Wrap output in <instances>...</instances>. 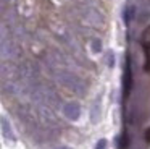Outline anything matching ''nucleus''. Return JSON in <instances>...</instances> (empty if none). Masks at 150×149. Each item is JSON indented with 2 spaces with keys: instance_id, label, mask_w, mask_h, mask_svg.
<instances>
[{
  "instance_id": "1",
  "label": "nucleus",
  "mask_w": 150,
  "mask_h": 149,
  "mask_svg": "<svg viewBox=\"0 0 150 149\" xmlns=\"http://www.w3.org/2000/svg\"><path fill=\"white\" fill-rule=\"evenodd\" d=\"M52 74H53L57 83L62 84L63 87H66L68 91L78 94V96H84L86 94V89H87V87H86V83L78 76V74L71 73V71L65 70V68H58V70L52 71Z\"/></svg>"
},
{
  "instance_id": "2",
  "label": "nucleus",
  "mask_w": 150,
  "mask_h": 149,
  "mask_svg": "<svg viewBox=\"0 0 150 149\" xmlns=\"http://www.w3.org/2000/svg\"><path fill=\"white\" fill-rule=\"evenodd\" d=\"M20 45L15 39H11V36L0 39V60L2 62L16 60L20 57Z\"/></svg>"
},
{
  "instance_id": "3",
  "label": "nucleus",
  "mask_w": 150,
  "mask_h": 149,
  "mask_svg": "<svg viewBox=\"0 0 150 149\" xmlns=\"http://www.w3.org/2000/svg\"><path fill=\"white\" fill-rule=\"evenodd\" d=\"M81 16L87 24L94 26V28H102L105 24L103 15L92 5H82L81 6Z\"/></svg>"
},
{
  "instance_id": "4",
  "label": "nucleus",
  "mask_w": 150,
  "mask_h": 149,
  "mask_svg": "<svg viewBox=\"0 0 150 149\" xmlns=\"http://www.w3.org/2000/svg\"><path fill=\"white\" fill-rule=\"evenodd\" d=\"M37 107V115H39V120L47 126V128H57L58 126V120H57V115L53 112V109L47 105H36Z\"/></svg>"
},
{
  "instance_id": "5",
  "label": "nucleus",
  "mask_w": 150,
  "mask_h": 149,
  "mask_svg": "<svg viewBox=\"0 0 150 149\" xmlns=\"http://www.w3.org/2000/svg\"><path fill=\"white\" fill-rule=\"evenodd\" d=\"M0 78L4 81L18 80V67L13 65L11 62H4L0 65Z\"/></svg>"
},
{
  "instance_id": "6",
  "label": "nucleus",
  "mask_w": 150,
  "mask_h": 149,
  "mask_svg": "<svg viewBox=\"0 0 150 149\" xmlns=\"http://www.w3.org/2000/svg\"><path fill=\"white\" fill-rule=\"evenodd\" d=\"M63 115L68 120H78L81 117V105L78 102H68L63 105Z\"/></svg>"
},
{
  "instance_id": "7",
  "label": "nucleus",
  "mask_w": 150,
  "mask_h": 149,
  "mask_svg": "<svg viewBox=\"0 0 150 149\" xmlns=\"http://www.w3.org/2000/svg\"><path fill=\"white\" fill-rule=\"evenodd\" d=\"M134 16H136L137 23H139L140 26L149 24V23H150V5L142 6V8H140V10H139V11H137Z\"/></svg>"
},
{
  "instance_id": "8",
  "label": "nucleus",
  "mask_w": 150,
  "mask_h": 149,
  "mask_svg": "<svg viewBox=\"0 0 150 149\" xmlns=\"http://www.w3.org/2000/svg\"><path fill=\"white\" fill-rule=\"evenodd\" d=\"M0 125H2V133H4V136L8 139V141H15V139H16V136H15V133H13V128H11L10 122H8L5 117L0 118Z\"/></svg>"
},
{
  "instance_id": "9",
  "label": "nucleus",
  "mask_w": 150,
  "mask_h": 149,
  "mask_svg": "<svg viewBox=\"0 0 150 149\" xmlns=\"http://www.w3.org/2000/svg\"><path fill=\"white\" fill-rule=\"evenodd\" d=\"M91 117H92V123H97L98 118H100V102H98V100H95L94 105H92Z\"/></svg>"
},
{
  "instance_id": "10",
  "label": "nucleus",
  "mask_w": 150,
  "mask_h": 149,
  "mask_svg": "<svg viewBox=\"0 0 150 149\" xmlns=\"http://www.w3.org/2000/svg\"><path fill=\"white\" fill-rule=\"evenodd\" d=\"M91 47H92V52H94V54L102 52V41H100V39H94L92 44H91Z\"/></svg>"
},
{
  "instance_id": "11",
  "label": "nucleus",
  "mask_w": 150,
  "mask_h": 149,
  "mask_svg": "<svg viewBox=\"0 0 150 149\" xmlns=\"http://www.w3.org/2000/svg\"><path fill=\"white\" fill-rule=\"evenodd\" d=\"M132 16H134V8H132V6H129V8L124 11V21H126V24L131 21V18H132Z\"/></svg>"
},
{
  "instance_id": "12",
  "label": "nucleus",
  "mask_w": 150,
  "mask_h": 149,
  "mask_svg": "<svg viewBox=\"0 0 150 149\" xmlns=\"http://www.w3.org/2000/svg\"><path fill=\"white\" fill-rule=\"evenodd\" d=\"M107 62H108V67H113L115 65V55H113V52H108V55H107Z\"/></svg>"
},
{
  "instance_id": "13",
  "label": "nucleus",
  "mask_w": 150,
  "mask_h": 149,
  "mask_svg": "<svg viewBox=\"0 0 150 149\" xmlns=\"http://www.w3.org/2000/svg\"><path fill=\"white\" fill-rule=\"evenodd\" d=\"M95 149H107V139H100L95 146Z\"/></svg>"
},
{
  "instance_id": "14",
  "label": "nucleus",
  "mask_w": 150,
  "mask_h": 149,
  "mask_svg": "<svg viewBox=\"0 0 150 149\" xmlns=\"http://www.w3.org/2000/svg\"><path fill=\"white\" fill-rule=\"evenodd\" d=\"M58 149H71V148H65V146H63V148H58Z\"/></svg>"
}]
</instances>
